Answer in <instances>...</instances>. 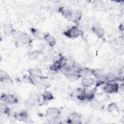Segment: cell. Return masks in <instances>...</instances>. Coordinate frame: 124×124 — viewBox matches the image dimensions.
<instances>
[{"mask_svg":"<svg viewBox=\"0 0 124 124\" xmlns=\"http://www.w3.org/2000/svg\"><path fill=\"white\" fill-rule=\"evenodd\" d=\"M38 86L41 89L44 90H46L51 86V84L50 82L47 79L46 77L42 78L41 79Z\"/></svg>","mask_w":124,"mask_h":124,"instance_id":"obj_19","label":"cell"},{"mask_svg":"<svg viewBox=\"0 0 124 124\" xmlns=\"http://www.w3.org/2000/svg\"><path fill=\"white\" fill-rule=\"evenodd\" d=\"M28 72L29 75H32V76H33L35 77H38L40 78H43L46 77L44 76V74H43L42 71H41V70L38 68H31V69L29 70Z\"/></svg>","mask_w":124,"mask_h":124,"instance_id":"obj_16","label":"cell"},{"mask_svg":"<svg viewBox=\"0 0 124 124\" xmlns=\"http://www.w3.org/2000/svg\"><path fill=\"white\" fill-rule=\"evenodd\" d=\"M46 114L50 118L58 117L61 114V111L55 107H49L46 110Z\"/></svg>","mask_w":124,"mask_h":124,"instance_id":"obj_7","label":"cell"},{"mask_svg":"<svg viewBox=\"0 0 124 124\" xmlns=\"http://www.w3.org/2000/svg\"><path fill=\"white\" fill-rule=\"evenodd\" d=\"M31 30V34L33 35V36L37 38V39H41L42 37L43 38V35L41 33V31H39L38 30L35 29V28H32L30 29Z\"/></svg>","mask_w":124,"mask_h":124,"instance_id":"obj_25","label":"cell"},{"mask_svg":"<svg viewBox=\"0 0 124 124\" xmlns=\"http://www.w3.org/2000/svg\"><path fill=\"white\" fill-rule=\"evenodd\" d=\"M105 78L107 81V82H116V81L119 80V77L115 73L111 72L106 74Z\"/></svg>","mask_w":124,"mask_h":124,"instance_id":"obj_21","label":"cell"},{"mask_svg":"<svg viewBox=\"0 0 124 124\" xmlns=\"http://www.w3.org/2000/svg\"><path fill=\"white\" fill-rule=\"evenodd\" d=\"M64 75L66 78L70 82H76L80 78V76L78 73L75 72L68 73V74H64Z\"/></svg>","mask_w":124,"mask_h":124,"instance_id":"obj_17","label":"cell"},{"mask_svg":"<svg viewBox=\"0 0 124 124\" xmlns=\"http://www.w3.org/2000/svg\"><path fill=\"white\" fill-rule=\"evenodd\" d=\"M2 30L3 33L6 35H12L14 32L16 31L11 23H4L2 27Z\"/></svg>","mask_w":124,"mask_h":124,"instance_id":"obj_11","label":"cell"},{"mask_svg":"<svg viewBox=\"0 0 124 124\" xmlns=\"http://www.w3.org/2000/svg\"><path fill=\"white\" fill-rule=\"evenodd\" d=\"M60 71H61L64 75L74 72L72 65L67 62L63 64Z\"/></svg>","mask_w":124,"mask_h":124,"instance_id":"obj_18","label":"cell"},{"mask_svg":"<svg viewBox=\"0 0 124 124\" xmlns=\"http://www.w3.org/2000/svg\"><path fill=\"white\" fill-rule=\"evenodd\" d=\"M82 31L78 26H73L71 28L65 31L63 34L64 36L70 39H75L79 37L82 34Z\"/></svg>","mask_w":124,"mask_h":124,"instance_id":"obj_2","label":"cell"},{"mask_svg":"<svg viewBox=\"0 0 124 124\" xmlns=\"http://www.w3.org/2000/svg\"><path fill=\"white\" fill-rule=\"evenodd\" d=\"M43 38L45 42L51 47H54L56 44L55 38L48 33H46L43 34Z\"/></svg>","mask_w":124,"mask_h":124,"instance_id":"obj_10","label":"cell"},{"mask_svg":"<svg viewBox=\"0 0 124 124\" xmlns=\"http://www.w3.org/2000/svg\"><path fill=\"white\" fill-rule=\"evenodd\" d=\"M0 78L1 82H6L11 80L9 75L2 70H0Z\"/></svg>","mask_w":124,"mask_h":124,"instance_id":"obj_24","label":"cell"},{"mask_svg":"<svg viewBox=\"0 0 124 124\" xmlns=\"http://www.w3.org/2000/svg\"><path fill=\"white\" fill-rule=\"evenodd\" d=\"M89 102H90V107L94 109L101 110L104 108V104L100 101L94 100L93 99Z\"/></svg>","mask_w":124,"mask_h":124,"instance_id":"obj_15","label":"cell"},{"mask_svg":"<svg viewBox=\"0 0 124 124\" xmlns=\"http://www.w3.org/2000/svg\"><path fill=\"white\" fill-rule=\"evenodd\" d=\"M118 108L117 103L115 102L111 103L108 105L107 107V110L109 112H113V111L117 110Z\"/></svg>","mask_w":124,"mask_h":124,"instance_id":"obj_26","label":"cell"},{"mask_svg":"<svg viewBox=\"0 0 124 124\" xmlns=\"http://www.w3.org/2000/svg\"><path fill=\"white\" fill-rule=\"evenodd\" d=\"M66 62V59L62 56H61L58 59L56 60L50 65V69L53 71L60 70L62 66Z\"/></svg>","mask_w":124,"mask_h":124,"instance_id":"obj_5","label":"cell"},{"mask_svg":"<svg viewBox=\"0 0 124 124\" xmlns=\"http://www.w3.org/2000/svg\"><path fill=\"white\" fill-rule=\"evenodd\" d=\"M0 99L3 103L7 105H14L18 102L17 97L14 95L10 93L1 94Z\"/></svg>","mask_w":124,"mask_h":124,"instance_id":"obj_3","label":"cell"},{"mask_svg":"<svg viewBox=\"0 0 124 124\" xmlns=\"http://www.w3.org/2000/svg\"><path fill=\"white\" fill-rule=\"evenodd\" d=\"M94 84V79L89 76L81 78V84L84 88H89Z\"/></svg>","mask_w":124,"mask_h":124,"instance_id":"obj_8","label":"cell"},{"mask_svg":"<svg viewBox=\"0 0 124 124\" xmlns=\"http://www.w3.org/2000/svg\"><path fill=\"white\" fill-rule=\"evenodd\" d=\"M81 117L76 112H71L67 116L66 121L69 124H80L81 123Z\"/></svg>","mask_w":124,"mask_h":124,"instance_id":"obj_6","label":"cell"},{"mask_svg":"<svg viewBox=\"0 0 124 124\" xmlns=\"http://www.w3.org/2000/svg\"><path fill=\"white\" fill-rule=\"evenodd\" d=\"M113 43L118 46H123L124 40L123 36H119L113 40Z\"/></svg>","mask_w":124,"mask_h":124,"instance_id":"obj_28","label":"cell"},{"mask_svg":"<svg viewBox=\"0 0 124 124\" xmlns=\"http://www.w3.org/2000/svg\"><path fill=\"white\" fill-rule=\"evenodd\" d=\"M59 11L64 18L69 21H72L73 11L68 9H65L63 7H60Z\"/></svg>","mask_w":124,"mask_h":124,"instance_id":"obj_12","label":"cell"},{"mask_svg":"<svg viewBox=\"0 0 124 124\" xmlns=\"http://www.w3.org/2000/svg\"><path fill=\"white\" fill-rule=\"evenodd\" d=\"M119 89V84L116 82H109L105 84L104 89L105 91L110 94L117 93Z\"/></svg>","mask_w":124,"mask_h":124,"instance_id":"obj_4","label":"cell"},{"mask_svg":"<svg viewBox=\"0 0 124 124\" xmlns=\"http://www.w3.org/2000/svg\"><path fill=\"white\" fill-rule=\"evenodd\" d=\"M43 100L44 102H48L51 101L54 98V96L52 93L48 91L45 90L42 94Z\"/></svg>","mask_w":124,"mask_h":124,"instance_id":"obj_22","label":"cell"},{"mask_svg":"<svg viewBox=\"0 0 124 124\" xmlns=\"http://www.w3.org/2000/svg\"><path fill=\"white\" fill-rule=\"evenodd\" d=\"M12 36L15 39L24 44H31L32 42V39L30 35L24 32L16 31L12 34Z\"/></svg>","mask_w":124,"mask_h":124,"instance_id":"obj_1","label":"cell"},{"mask_svg":"<svg viewBox=\"0 0 124 124\" xmlns=\"http://www.w3.org/2000/svg\"><path fill=\"white\" fill-rule=\"evenodd\" d=\"M82 17V12L79 10H76L74 12H73L72 21L78 24L77 26L79 24L80 21L81 20Z\"/></svg>","mask_w":124,"mask_h":124,"instance_id":"obj_13","label":"cell"},{"mask_svg":"<svg viewBox=\"0 0 124 124\" xmlns=\"http://www.w3.org/2000/svg\"><path fill=\"white\" fill-rule=\"evenodd\" d=\"M90 74L94 77V78H100L105 76L106 72L103 69H91Z\"/></svg>","mask_w":124,"mask_h":124,"instance_id":"obj_14","label":"cell"},{"mask_svg":"<svg viewBox=\"0 0 124 124\" xmlns=\"http://www.w3.org/2000/svg\"><path fill=\"white\" fill-rule=\"evenodd\" d=\"M92 32L100 38H103L105 35L104 29L99 25H93L91 28Z\"/></svg>","mask_w":124,"mask_h":124,"instance_id":"obj_9","label":"cell"},{"mask_svg":"<svg viewBox=\"0 0 124 124\" xmlns=\"http://www.w3.org/2000/svg\"><path fill=\"white\" fill-rule=\"evenodd\" d=\"M0 111L4 114L9 115L10 113V109L7 104L3 103L0 105Z\"/></svg>","mask_w":124,"mask_h":124,"instance_id":"obj_27","label":"cell"},{"mask_svg":"<svg viewBox=\"0 0 124 124\" xmlns=\"http://www.w3.org/2000/svg\"><path fill=\"white\" fill-rule=\"evenodd\" d=\"M77 73L80 76V78L89 76V75H91V69L87 67H80Z\"/></svg>","mask_w":124,"mask_h":124,"instance_id":"obj_20","label":"cell"},{"mask_svg":"<svg viewBox=\"0 0 124 124\" xmlns=\"http://www.w3.org/2000/svg\"><path fill=\"white\" fill-rule=\"evenodd\" d=\"M14 117L16 120L19 121H23L27 119L28 117V114L26 111L23 110L19 112L15 113L14 114Z\"/></svg>","mask_w":124,"mask_h":124,"instance_id":"obj_23","label":"cell"}]
</instances>
